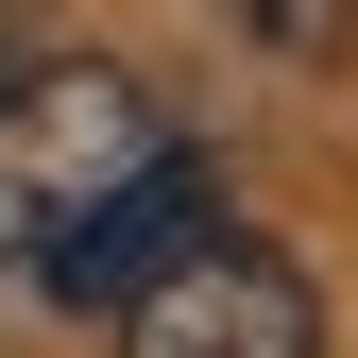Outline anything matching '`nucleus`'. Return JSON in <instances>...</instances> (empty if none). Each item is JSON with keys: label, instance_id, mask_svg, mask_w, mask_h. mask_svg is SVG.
Returning <instances> with one entry per match:
<instances>
[{"label": "nucleus", "instance_id": "1", "mask_svg": "<svg viewBox=\"0 0 358 358\" xmlns=\"http://www.w3.org/2000/svg\"><path fill=\"white\" fill-rule=\"evenodd\" d=\"M154 137H171V120H154L137 69H103V52H34V34H17V52H0V273H34V256H52Z\"/></svg>", "mask_w": 358, "mask_h": 358}, {"label": "nucleus", "instance_id": "2", "mask_svg": "<svg viewBox=\"0 0 358 358\" xmlns=\"http://www.w3.org/2000/svg\"><path fill=\"white\" fill-rule=\"evenodd\" d=\"M120 358H324V307H307V256L205 222L171 273L120 307Z\"/></svg>", "mask_w": 358, "mask_h": 358}, {"label": "nucleus", "instance_id": "3", "mask_svg": "<svg viewBox=\"0 0 358 358\" xmlns=\"http://www.w3.org/2000/svg\"><path fill=\"white\" fill-rule=\"evenodd\" d=\"M205 222H222V171H205L188 137H154V154L120 171V188L85 205V222H69L52 256H34V273H52V307H103V324H120V307H137V290L171 273V256L205 239Z\"/></svg>", "mask_w": 358, "mask_h": 358}, {"label": "nucleus", "instance_id": "4", "mask_svg": "<svg viewBox=\"0 0 358 358\" xmlns=\"http://www.w3.org/2000/svg\"><path fill=\"white\" fill-rule=\"evenodd\" d=\"M256 17V52H290V69H324L341 34H358V0H239Z\"/></svg>", "mask_w": 358, "mask_h": 358}]
</instances>
